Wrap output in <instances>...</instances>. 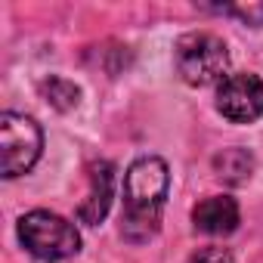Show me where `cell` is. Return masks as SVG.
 Masks as SVG:
<instances>
[{"label":"cell","instance_id":"cell-10","mask_svg":"<svg viewBox=\"0 0 263 263\" xmlns=\"http://www.w3.org/2000/svg\"><path fill=\"white\" fill-rule=\"evenodd\" d=\"M214 13L235 16V19H241V22H245V25H251V28H260V25H263V4H232V7H214Z\"/></svg>","mask_w":263,"mask_h":263},{"label":"cell","instance_id":"cell-5","mask_svg":"<svg viewBox=\"0 0 263 263\" xmlns=\"http://www.w3.org/2000/svg\"><path fill=\"white\" fill-rule=\"evenodd\" d=\"M217 108L235 124H251L263 115V81L257 74H229L217 90Z\"/></svg>","mask_w":263,"mask_h":263},{"label":"cell","instance_id":"cell-6","mask_svg":"<svg viewBox=\"0 0 263 263\" xmlns=\"http://www.w3.org/2000/svg\"><path fill=\"white\" fill-rule=\"evenodd\" d=\"M87 180H90V192L84 198V204L78 208L81 223L87 226H99L111 208V192H115V167L108 161H93L87 167Z\"/></svg>","mask_w":263,"mask_h":263},{"label":"cell","instance_id":"cell-7","mask_svg":"<svg viewBox=\"0 0 263 263\" xmlns=\"http://www.w3.org/2000/svg\"><path fill=\"white\" fill-rule=\"evenodd\" d=\"M192 220H195V229L208 235H229L238 226V204L229 195H211L192 211Z\"/></svg>","mask_w":263,"mask_h":263},{"label":"cell","instance_id":"cell-2","mask_svg":"<svg viewBox=\"0 0 263 263\" xmlns=\"http://www.w3.org/2000/svg\"><path fill=\"white\" fill-rule=\"evenodd\" d=\"M19 238L37 260H65L81 251V232L59 214L31 211L19 220Z\"/></svg>","mask_w":263,"mask_h":263},{"label":"cell","instance_id":"cell-3","mask_svg":"<svg viewBox=\"0 0 263 263\" xmlns=\"http://www.w3.org/2000/svg\"><path fill=\"white\" fill-rule=\"evenodd\" d=\"M44 149V134L34 118L4 111L0 115V171L7 180H16L34 167Z\"/></svg>","mask_w":263,"mask_h":263},{"label":"cell","instance_id":"cell-4","mask_svg":"<svg viewBox=\"0 0 263 263\" xmlns=\"http://www.w3.org/2000/svg\"><path fill=\"white\" fill-rule=\"evenodd\" d=\"M229 68V50L217 34H186L177 44V71L189 87H208Z\"/></svg>","mask_w":263,"mask_h":263},{"label":"cell","instance_id":"cell-9","mask_svg":"<svg viewBox=\"0 0 263 263\" xmlns=\"http://www.w3.org/2000/svg\"><path fill=\"white\" fill-rule=\"evenodd\" d=\"M41 93H44V99H47L53 108H59V111H71V108L81 102V87H78L74 81H68V78H59V74L44 78V81H41Z\"/></svg>","mask_w":263,"mask_h":263},{"label":"cell","instance_id":"cell-11","mask_svg":"<svg viewBox=\"0 0 263 263\" xmlns=\"http://www.w3.org/2000/svg\"><path fill=\"white\" fill-rule=\"evenodd\" d=\"M189 263H235V260H232V254H229L226 248L211 245V248H198V251L189 257Z\"/></svg>","mask_w":263,"mask_h":263},{"label":"cell","instance_id":"cell-8","mask_svg":"<svg viewBox=\"0 0 263 263\" xmlns=\"http://www.w3.org/2000/svg\"><path fill=\"white\" fill-rule=\"evenodd\" d=\"M214 171L220 180H226L229 186H241L251 180L254 174V158L245 149H223L220 155H214Z\"/></svg>","mask_w":263,"mask_h":263},{"label":"cell","instance_id":"cell-1","mask_svg":"<svg viewBox=\"0 0 263 263\" xmlns=\"http://www.w3.org/2000/svg\"><path fill=\"white\" fill-rule=\"evenodd\" d=\"M171 186L167 164L155 155L137 158L124 177V223L121 232L127 241H149L161 226L164 195Z\"/></svg>","mask_w":263,"mask_h":263}]
</instances>
